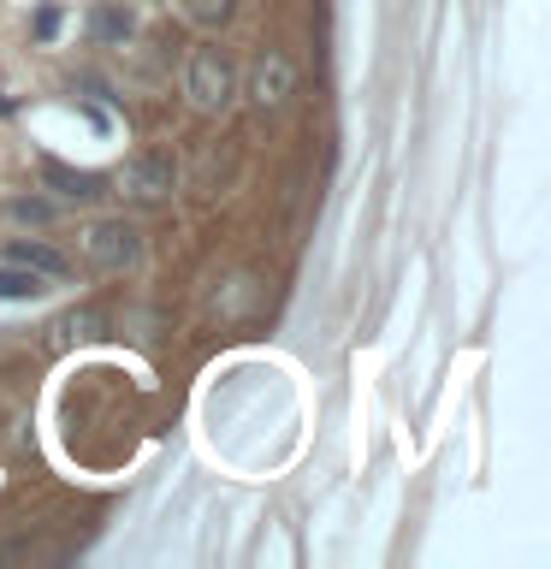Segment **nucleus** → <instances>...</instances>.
<instances>
[{"instance_id":"20e7f679","label":"nucleus","mask_w":551,"mask_h":569,"mask_svg":"<svg viewBox=\"0 0 551 569\" xmlns=\"http://www.w3.org/2000/svg\"><path fill=\"white\" fill-rule=\"evenodd\" d=\"M291 89H297V66L284 60L279 48H261L256 66H249V83H243L249 107H261V113H279V107L291 101Z\"/></svg>"},{"instance_id":"39448f33","label":"nucleus","mask_w":551,"mask_h":569,"mask_svg":"<svg viewBox=\"0 0 551 569\" xmlns=\"http://www.w3.org/2000/svg\"><path fill=\"white\" fill-rule=\"evenodd\" d=\"M7 261L30 267V273H42V279H71V261L53 243H36V238H12L7 243Z\"/></svg>"},{"instance_id":"f03ea898","label":"nucleus","mask_w":551,"mask_h":569,"mask_svg":"<svg viewBox=\"0 0 551 569\" xmlns=\"http://www.w3.org/2000/svg\"><path fill=\"white\" fill-rule=\"evenodd\" d=\"M83 256L96 273H131L142 261V238H137L131 220H96L83 231Z\"/></svg>"},{"instance_id":"423d86ee","label":"nucleus","mask_w":551,"mask_h":569,"mask_svg":"<svg viewBox=\"0 0 551 569\" xmlns=\"http://www.w3.org/2000/svg\"><path fill=\"white\" fill-rule=\"evenodd\" d=\"M89 30H96V42H107V48H124L137 36V12L124 7V0H101L96 12H89Z\"/></svg>"},{"instance_id":"9b49d317","label":"nucleus","mask_w":551,"mask_h":569,"mask_svg":"<svg viewBox=\"0 0 551 569\" xmlns=\"http://www.w3.org/2000/svg\"><path fill=\"white\" fill-rule=\"evenodd\" d=\"M184 12H190V24H202V30H220L231 12H238V0H184Z\"/></svg>"},{"instance_id":"9d476101","label":"nucleus","mask_w":551,"mask_h":569,"mask_svg":"<svg viewBox=\"0 0 551 569\" xmlns=\"http://www.w3.org/2000/svg\"><path fill=\"white\" fill-rule=\"evenodd\" d=\"M60 332H66V338H78V345H89V338H101V332H107V315H101V309H71V315L60 320Z\"/></svg>"},{"instance_id":"7ed1b4c3","label":"nucleus","mask_w":551,"mask_h":569,"mask_svg":"<svg viewBox=\"0 0 551 569\" xmlns=\"http://www.w3.org/2000/svg\"><path fill=\"white\" fill-rule=\"evenodd\" d=\"M172 184H178V167H172V154H154V149H142V154H131L119 167V196L124 202H167L172 196Z\"/></svg>"},{"instance_id":"f257e3e1","label":"nucleus","mask_w":551,"mask_h":569,"mask_svg":"<svg viewBox=\"0 0 551 569\" xmlns=\"http://www.w3.org/2000/svg\"><path fill=\"white\" fill-rule=\"evenodd\" d=\"M184 96L196 113H226L231 96H238V66H231L226 48H196L190 66H184Z\"/></svg>"},{"instance_id":"1a4fd4ad","label":"nucleus","mask_w":551,"mask_h":569,"mask_svg":"<svg viewBox=\"0 0 551 569\" xmlns=\"http://www.w3.org/2000/svg\"><path fill=\"white\" fill-rule=\"evenodd\" d=\"M42 558H66L53 540H7L0 546V563H42Z\"/></svg>"},{"instance_id":"6e6552de","label":"nucleus","mask_w":551,"mask_h":569,"mask_svg":"<svg viewBox=\"0 0 551 569\" xmlns=\"http://www.w3.org/2000/svg\"><path fill=\"white\" fill-rule=\"evenodd\" d=\"M42 291H48L42 273H30V267H18V261L0 267V302H36Z\"/></svg>"},{"instance_id":"ddd939ff","label":"nucleus","mask_w":551,"mask_h":569,"mask_svg":"<svg viewBox=\"0 0 551 569\" xmlns=\"http://www.w3.org/2000/svg\"><path fill=\"white\" fill-rule=\"evenodd\" d=\"M53 30H60V12H53V7H42V12H36V36H42V42H48Z\"/></svg>"},{"instance_id":"0eeeda50","label":"nucleus","mask_w":551,"mask_h":569,"mask_svg":"<svg viewBox=\"0 0 551 569\" xmlns=\"http://www.w3.org/2000/svg\"><path fill=\"white\" fill-rule=\"evenodd\" d=\"M42 178H48V184L60 190V196H71V202H89V196H101V178L66 167V160H42Z\"/></svg>"},{"instance_id":"f8f14e48","label":"nucleus","mask_w":551,"mask_h":569,"mask_svg":"<svg viewBox=\"0 0 551 569\" xmlns=\"http://www.w3.org/2000/svg\"><path fill=\"white\" fill-rule=\"evenodd\" d=\"M12 220H30V226H42V220H53V202H42V196H18V202L7 208Z\"/></svg>"}]
</instances>
